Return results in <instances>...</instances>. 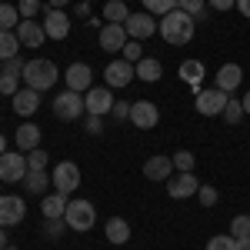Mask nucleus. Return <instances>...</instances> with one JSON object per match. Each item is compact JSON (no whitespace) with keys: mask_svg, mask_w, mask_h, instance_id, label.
Segmentation results:
<instances>
[{"mask_svg":"<svg viewBox=\"0 0 250 250\" xmlns=\"http://www.w3.org/2000/svg\"><path fill=\"white\" fill-rule=\"evenodd\" d=\"M124 30H127V37L130 40H147L157 34V17L154 14H147V10H140V14H130L127 23H124Z\"/></svg>","mask_w":250,"mask_h":250,"instance_id":"obj_10","label":"nucleus"},{"mask_svg":"<svg viewBox=\"0 0 250 250\" xmlns=\"http://www.w3.org/2000/svg\"><path fill=\"white\" fill-rule=\"evenodd\" d=\"M134 77H137L134 63H130V60H124V57L110 60V63L104 67V80H107V87H110V90H114V87H117V90H124Z\"/></svg>","mask_w":250,"mask_h":250,"instance_id":"obj_7","label":"nucleus"},{"mask_svg":"<svg viewBox=\"0 0 250 250\" xmlns=\"http://www.w3.org/2000/svg\"><path fill=\"white\" fill-rule=\"evenodd\" d=\"M204 74H207V70H204V63H200V60H184V63H180V80H184V83H190V87H200Z\"/></svg>","mask_w":250,"mask_h":250,"instance_id":"obj_26","label":"nucleus"},{"mask_svg":"<svg viewBox=\"0 0 250 250\" xmlns=\"http://www.w3.org/2000/svg\"><path fill=\"white\" fill-rule=\"evenodd\" d=\"M67 3H70V0H47V7H54V10H63Z\"/></svg>","mask_w":250,"mask_h":250,"instance_id":"obj_47","label":"nucleus"},{"mask_svg":"<svg viewBox=\"0 0 250 250\" xmlns=\"http://www.w3.org/2000/svg\"><path fill=\"white\" fill-rule=\"evenodd\" d=\"M43 30H47V37H50V40H63L67 34H70V17H67L63 10H54V7H47Z\"/></svg>","mask_w":250,"mask_h":250,"instance_id":"obj_16","label":"nucleus"},{"mask_svg":"<svg viewBox=\"0 0 250 250\" xmlns=\"http://www.w3.org/2000/svg\"><path fill=\"white\" fill-rule=\"evenodd\" d=\"M67 230H70V227H67V220H63V217H57V220H47V224H43V233H47L50 240H60Z\"/></svg>","mask_w":250,"mask_h":250,"instance_id":"obj_35","label":"nucleus"},{"mask_svg":"<svg viewBox=\"0 0 250 250\" xmlns=\"http://www.w3.org/2000/svg\"><path fill=\"white\" fill-rule=\"evenodd\" d=\"M23 67H27V60L20 57H10V60H3V67H0V70H3V74H23Z\"/></svg>","mask_w":250,"mask_h":250,"instance_id":"obj_42","label":"nucleus"},{"mask_svg":"<svg viewBox=\"0 0 250 250\" xmlns=\"http://www.w3.org/2000/svg\"><path fill=\"white\" fill-rule=\"evenodd\" d=\"M104 230H107V240H110V244H127V240H130V224H127L124 217H110Z\"/></svg>","mask_w":250,"mask_h":250,"instance_id":"obj_24","label":"nucleus"},{"mask_svg":"<svg viewBox=\"0 0 250 250\" xmlns=\"http://www.w3.org/2000/svg\"><path fill=\"white\" fill-rule=\"evenodd\" d=\"M227 100H230V94H224V90L210 87V90H197L193 107H197V114H200V117H217V114H224Z\"/></svg>","mask_w":250,"mask_h":250,"instance_id":"obj_5","label":"nucleus"},{"mask_svg":"<svg viewBox=\"0 0 250 250\" xmlns=\"http://www.w3.org/2000/svg\"><path fill=\"white\" fill-rule=\"evenodd\" d=\"M173 170H193V154L190 150H177V154H173Z\"/></svg>","mask_w":250,"mask_h":250,"instance_id":"obj_39","label":"nucleus"},{"mask_svg":"<svg viewBox=\"0 0 250 250\" xmlns=\"http://www.w3.org/2000/svg\"><path fill=\"white\" fill-rule=\"evenodd\" d=\"M140 3H144V10L154 14V17H164V14L177 10V0H140Z\"/></svg>","mask_w":250,"mask_h":250,"instance_id":"obj_31","label":"nucleus"},{"mask_svg":"<svg viewBox=\"0 0 250 250\" xmlns=\"http://www.w3.org/2000/svg\"><path fill=\"white\" fill-rule=\"evenodd\" d=\"M47 160H50V157L37 147V150H30V154H27V167H30V170H47Z\"/></svg>","mask_w":250,"mask_h":250,"instance_id":"obj_37","label":"nucleus"},{"mask_svg":"<svg viewBox=\"0 0 250 250\" xmlns=\"http://www.w3.org/2000/svg\"><path fill=\"white\" fill-rule=\"evenodd\" d=\"M27 213V204L23 197H14V193H0V227H14L23 220Z\"/></svg>","mask_w":250,"mask_h":250,"instance_id":"obj_13","label":"nucleus"},{"mask_svg":"<svg viewBox=\"0 0 250 250\" xmlns=\"http://www.w3.org/2000/svg\"><path fill=\"white\" fill-rule=\"evenodd\" d=\"M207 250H237V237L233 233H217L207 240Z\"/></svg>","mask_w":250,"mask_h":250,"instance_id":"obj_32","label":"nucleus"},{"mask_svg":"<svg viewBox=\"0 0 250 250\" xmlns=\"http://www.w3.org/2000/svg\"><path fill=\"white\" fill-rule=\"evenodd\" d=\"M100 50H107V54H124V47H127V30H124V23H104L100 27Z\"/></svg>","mask_w":250,"mask_h":250,"instance_id":"obj_9","label":"nucleus"},{"mask_svg":"<svg viewBox=\"0 0 250 250\" xmlns=\"http://www.w3.org/2000/svg\"><path fill=\"white\" fill-rule=\"evenodd\" d=\"M134 70H137V80H144V83H157L160 74H164V67H160L157 57H140L134 63Z\"/></svg>","mask_w":250,"mask_h":250,"instance_id":"obj_22","label":"nucleus"},{"mask_svg":"<svg viewBox=\"0 0 250 250\" xmlns=\"http://www.w3.org/2000/svg\"><path fill=\"white\" fill-rule=\"evenodd\" d=\"M83 110H87L83 107V94H77V90H63V94L54 97V114L60 120H77Z\"/></svg>","mask_w":250,"mask_h":250,"instance_id":"obj_8","label":"nucleus"},{"mask_svg":"<svg viewBox=\"0 0 250 250\" xmlns=\"http://www.w3.org/2000/svg\"><path fill=\"white\" fill-rule=\"evenodd\" d=\"M140 57H144V47H140V40H127V47H124V60L137 63Z\"/></svg>","mask_w":250,"mask_h":250,"instance_id":"obj_40","label":"nucleus"},{"mask_svg":"<svg viewBox=\"0 0 250 250\" xmlns=\"http://www.w3.org/2000/svg\"><path fill=\"white\" fill-rule=\"evenodd\" d=\"M87 134H104V120H100V117H94V114H90V117H87Z\"/></svg>","mask_w":250,"mask_h":250,"instance_id":"obj_44","label":"nucleus"},{"mask_svg":"<svg viewBox=\"0 0 250 250\" xmlns=\"http://www.w3.org/2000/svg\"><path fill=\"white\" fill-rule=\"evenodd\" d=\"M20 77L27 80V87H34V90H50L54 83H57L60 77V70H57V63L54 60H47V57H34V60H27V67H23V74Z\"/></svg>","mask_w":250,"mask_h":250,"instance_id":"obj_2","label":"nucleus"},{"mask_svg":"<svg viewBox=\"0 0 250 250\" xmlns=\"http://www.w3.org/2000/svg\"><path fill=\"white\" fill-rule=\"evenodd\" d=\"M237 10H240V14L250 20V0H237Z\"/></svg>","mask_w":250,"mask_h":250,"instance_id":"obj_46","label":"nucleus"},{"mask_svg":"<svg viewBox=\"0 0 250 250\" xmlns=\"http://www.w3.org/2000/svg\"><path fill=\"white\" fill-rule=\"evenodd\" d=\"M197 190H200V184H197L193 170H177V173H170V180H167V193H170L173 200H187V197H193Z\"/></svg>","mask_w":250,"mask_h":250,"instance_id":"obj_11","label":"nucleus"},{"mask_svg":"<svg viewBox=\"0 0 250 250\" xmlns=\"http://www.w3.org/2000/svg\"><path fill=\"white\" fill-rule=\"evenodd\" d=\"M20 54V37L17 30H0V60H10Z\"/></svg>","mask_w":250,"mask_h":250,"instance_id":"obj_28","label":"nucleus"},{"mask_svg":"<svg viewBox=\"0 0 250 250\" xmlns=\"http://www.w3.org/2000/svg\"><path fill=\"white\" fill-rule=\"evenodd\" d=\"M3 250H17V247H14V244H10V247H3Z\"/></svg>","mask_w":250,"mask_h":250,"instance_id":"obj_52","label":"nucleus"},{"mask_svg":"<svg viewBox=\"0 0 250 250\" xmlns=\"http://www.w3.org/2000/svg\"><path fill=\"white\" fill-rule=\"evenodd\" d=\"M0 154H7V140H3V134H0Z\"/></svg>","mask_w":250,"mask_h":250,"instance_id":"obj_51","label":"nucleus"},{"mask_svg":"<svg viewBox=\"0 0 250 250\" xmlns=\"http://www.w3.org/2000/svg\"><path fill=\"white\" fill-rule=\"evenodd\" d=\"M20 10L14 3H0V30H17L20 27Z\"/></svg>","mask_w":250,"mask_h":250,"instance_id":"obj_29","label":"nucleus"},{"mask_svg":"<svg viewBox=\"0 0 250 250\" xmlns=\"http://www.w3.org/2000/svg\"><path fill=\"white\" fill-rule=\"evenodd\" d=\"M14 144H17L20 154L37 150V147H40V127H37V124H20L17 134H14Z\"/></svg>","mask_w":250,"mask_h":250,"instance_id":"obj_21","label":"nucleus"},{"mask_svg":"<svg viewBox=\"0 0 250 250\" xmlns=\"http://www.w3.org/2000/svg\"><path fill=\"white\" fill-rule=\"evenodd\" d=\"M230 233H233V237H250V217H247V213H240V217H233V224H230Z\"/></svg>","mask_w":250,"mask_h":250,"instance_id":"obj_38","label":"nucleus"},{"mask_svg":"<svg viewBox=\"0 0 250 250\" xmlns=\"http://www.w3.org/2000/svg\"><path fill=\"white\" fill-rule=\"evenodd\" d=\"M177 7L193 20H207V0H177Z\"/></svg>","mask_w":250,"mask_h":250,"instance_id":"obj_30","label":"nucleus"},{"mask_svg":"<svg viewBox=\"0 0 250 250\" xmlns=\"http://www.w3.org/2000/svg\"><path fill=\"white\" fill-rule=\"evenodd\" d=\"M20 184H23L27 193H43L47 187H50V173L47 170H27V177H23Z\"/></svg>","mask_w":250,"mask_h":250,"instance_id":"obj_25","label":"nucleus"},{"mask_svg":"<svg viewBox=\"0 0 250 250\" xmlns=\"http://www.w3.org/2000/svg\"><path fill=\"white\" fill-rule=\"evenodd\" d=\"M63 80H67V90H77V94H87L94 83V70H90V63H70L67 70H63Z\"/></svg>","mask_w":250,"mask_h":250,"instance_id":"obj_15","label":"nucleus"},{"mask_svg":"<svg viewBox=\"0 0 250 250\" xmlns=\"http://www.w3.org/2000/svg\"><path fill=\"white\" fill-rule=\"evenodd\" d=\"M83 107H87V114L94 117H104L114 110V94H110V87H90L87 94H83Z\"/></svg>","mask_w":250,"mask_h":250,"instance_id":"obj_12","label":"nucleus"},{"mask_svg":"<svg viewBox=\"0 0 250 250\" xmlns=\"http://www.w3.org/2000/svg\"><path fill=\"white\" fill-rule=\"evenodd\" d=\"M217 197H220V193H217V187H200V190H197L200 207H213V204H217Z\"/></svg>","mask_w":250,"mask_h":250,"instance_id":"obj_41","label":"nucleus"},{"mask_svg":"<svg viewBox=\"0 0 250 250\" xmlns=\"http://www.w3.org/2000/svg\"><path fill=\"white\" fill-rule=\"evenodd\" d=\"M170 173H173V157H167V154H157L144 164V177L147 180H170Z\"/></svg>","mask_w":250,"mask_h":250,"instance_id":"obj_19","label":"nucleus"},{"mask_svg":"<svg viewBox=\"0 0 250 250\" xmlns=\"http://www.w3.org/2000/svg\"><path fill=\"white\" fill-rule=\"evenodd\" d=\"M17 37H20V47H43L47 30H43V23H37V20H20Z\"/></svg>","mask_w":250,"mask_h":250,"instance_id":"obj_18","label":"nucleus"},{"mask_svg":"<svg viewBox=\"0 0 250 250\" xmlns=\"http://www.w3.org/2000/svg\"><path fill=\"white\" fill-rule=\"evenodd\" d=\"M193 27H197V20H193L190 14H184L180 7L157 20V34L167 40L170 47H184V43H190V40H193Z\"/></svg>","mask_w":250,"mask_h":250,"instance_id":"obj_1","label":"nucleus"},{"mask_svg":"<svg viewBox=\"0 0 250 250\" xmlns=\"http://www.w3.org/2000/svg\"><path fill=\"white\" fill-rule=\"evenodd\" d=\"M10 107H14V114H20V117L37 114V107H40V90H34V87H23V90H17V94L10 97Z\"/></svg>","mask_w":250,"mask_h":250,"instance_id":"obj_17","label":"nucleus"},{"mask_svg":"<svg viewBox=\"0 0 250 250\" xmlns=\"http://www.w3.org/2000/svg\"><path fill=\"white\" fill-rule=\"evenodd\" d=\"M63 220H67L70 230L87 233L90 227H94V220H97V207L90 204V200H70V204H67V213H63Z\"/></svg>","mask_w":250,"mask_h":250,"instance_id":"obj_3","label":"nucleus"},{"mask_svg":"<svg viewBox=\"0 0 250 250\" xmlns=\"http://www.w3.org/2000/svg\"><path fill=\"white\" fill-rule=\"evenodd\" d=\"M3 247H10V244H7V227H0V250Z\"/></svg>","mask_w":250,"mask_h":250,"instance_id":"obj_50","label":"nucleus"},{"mask_svg":"<svg viewBox=\"0 0 250 250\" xmlns=\"http://www.w3.org/2000/svg\"><path fill=\"white\" fill-rule=\"evenodd\" d=\"M17 10H20V17H23V20H37V14L43 10V3H40V0H20Z\"/></svg>","mask_w":250,"mask_h":250,"instance_id":"obj_36","label":"nucleus"},{"mask_svg":"<svg viewBox=\"0 0 250 250\" xmlns=\"http://www.w3.org/2000/svg\"><path fill=\"white\" fill-rule=\"evenodd\" d=\"M240 80H244V70H240V63H220V70H217V90H224V94H233V90L240 87Z\"/></svg>","mask_w":250,"mask_h":250,"instance_id":"obj_20","label":"nucleus"},{"mask_svg":"<svg viewBox=\"0 0 250 250\" xmlns=\"http://www.w3.org/2000/svg\"><path fill=\"white\" fill-rule=\"evenodd\" d=\"M67 204H70V200H67V197H63V193H47V197H43V204H40V210H43V217H47V220H57V217H63V213H67Z\"/></svg>","mask_w":250,"mask_h":250,"instance_id":"obj_23","label":"nucleus"},{"mask_svg":"<svg viewBox=\"0 0 250 250\" xmlns=\"http://www.w3.org/2000/svg\"><path fill=\"white\" fill-rule=\"evenodd\" d=\"M157 120H160L157 104H150V100H134V104H130V124H134V127H140V130H154Z\"/></svg>","mask_w":250,"mask_h":250,"instance_id":"obj_14","label":"nucleus"},{"mask_svg":"<svg viewBox=\"0 0 250 250\" xmlns=\"http://www.w3.org/2000/svg\"><path fill=\"white\" fill-rule=\"evenodd\" d=\"M240 104H244V117H250V90L240 97Z\"/></svg>","mask_w":250,"mask_h":250,"instance_id":"obj_48","label":"nucleus"},{"mask_svg":"<svg viewBox=\"0 0 250 250\" xmlns=\"http://www.w3.org/2000/svg\"><path fill=\"white\" fill-rule=\"evenodd\" d=\"M237 250H250V237H237Z\"/></svg>","mask_w":250,"mask_h":250,"instance_id":"obj_49","label":"nucleus"},{"mask_svg":"<svg viewBox=\"0 0 250 250\" xmlns=\"http://www.w3.org/2000/svg\"><path fill=\"white\" fill-rule=\"evenodd\" d=\"M27 170V154H0V184H20Z\"/></svg>","mask_w":250,"mask_h":250,"instance_id":"obj_6","label":"nucleus"},{"mask_svg":"<svg viewBox=\"0 0 250 250\" xmlns=\"http://www.w3.org/2000/svg\"><path fill=\"white\" fill-rule=\"evenodd\" d=\"M114 120H130V104H124V100H114Z\"/></svg>","mask_w":250,"mask_h":250,"instance_id":"obj_43","label":"nucleus"},{"mask_svg":"<svg viewBox=\"0 0 250 250\" xmlns=\"http://www.w3.org/2000/svg\"><path fill=\"white\" fill-rule=\"evenodd\" d=\"M207 3H210L213 10H220V14H227L230 7H237V0H207Z\"/></svg>","mask_w":250,"mask_h":250,"instance_id":"obj_45","label":"nucleus"},{"mask_svg":"<svg viewBox=\"0 0 250 250\" xmlns=\"http://www.w3.org/2000/svg\"><path fill=\"white\" fill-rule=\"evenodd\" d=\"M224 120H227V124H240V120H244V104H240V100H227V107H224Z\"/></svg>","mask_w":250,"mask_h":250,"instance_id":"obj_34","label":"nucleus"},{"mask_svg":"<svg viewBox=\"0 0 250 250\" xmlns=\"http://www.w3.org/2000/svg\"><path fill=\"white\" fill-rule=\"evenodd\" d=\"M17 90H20V74H3V70H0V94L14 97Z\"/></svg>","mask_w":250,"mask_h":250,"instance_id":"obj_33","label":"nucleus"},{"mask_svg":"<svg viewBox=\"0 0 250 250\" xmlns=\"http://www.w3.org/2000/svg\"><path fill=\"white\" fill-rule=\"evenodd\" d=\"M50 187L57 193H63V197H70L80 187V167L74 160H60L57 167L50 170Z\"/></svg>","mask_w":250,"mask_h":250,"instance_id":"obj_4","label":"nucleus"},{"mask_svg":"<svg viewBox=\"0 0 250 250\" xmlns=\"http://www.w3.org/2000/svg\"><path fill=\"white\" fill-rule=\"evenodd\" d=\"M127 17H130V10H127L124 0H107L104 3V20L107 23H127Z\"/></svg>","mask_w":250,"mask_h":250,"instance_id":"obj_27","label":"nucleus"}]
</instances>
